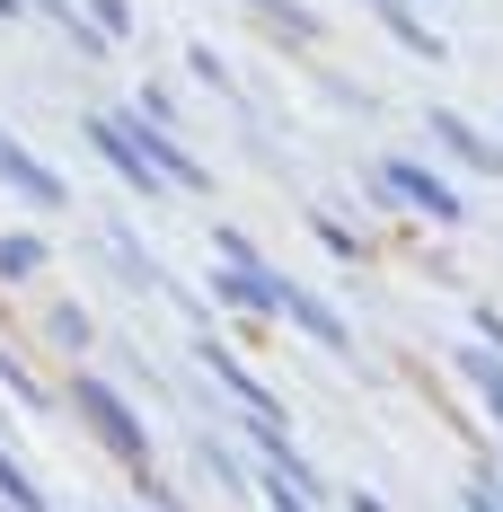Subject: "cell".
<instances>
[{"label":"cell","mask_w":503,"mask_h":512,"mask_svg":"<svg viewBox=\"0 0 503 512\" xmlns=\"http://www.w3.org/2000/svg\"><path fill=\"white\" fill-rule=\"evenodd\" d=\"M89 142H98V159L124 177V186H142V195H159V186H168L151 159H142V124H133V106H124V115H89Z\"/></svg>","instance_id":"6da1fadb"},{"label":"cell","mask_w":503,"mask_h":512,"mask_svg":"<svg viewBox=\"0 0 503 512\" xmlns=\"http://www.w3.org/2000/svg\"><path fill=\"white\" fill-rule=\"evenodd\" d=\"M424 133H433V142H442L459 168H477V177H503V142H495V133H477L459 106H433V115H424Z\"/></svg>","instance_id":"7a4b0ae2"},{"label":"cell","mask_w":503,"mask_h":512,"mask_svg":"<svg viewBox=\"0 0 503 512\" xmlns=\"http://www.w3.org/2000/svg\"><path fill=\"white\" fill-rule=\"evenodd\" d=\"M380 186L398 195V204H415V212H433V221H459V195L424 168V159H380Z\"/></svg>","instance_id":"3957f363"},{"label":"cell","mask_w":503,"mask_h":512,"mask_svg":"<svg viewBox=\"0 0 503 512\" xmlns=\"http://www.w3.org/2000/svg\"><path fill=\"white\" fill-rule=\"evenodd\" d=\"M0 186H9L18 204H62V177H53L27 142H9V133H0Z\"/></svg>","instance_id":"277c9868"},{"label":"cell","mask_w":503,"mask_h":512,"mask_svg":"<svg viewBox=\"0 0 503 512\" xmlns=\"http://www.w3.org/2000/svg\"><path fill=\"white\" fill-rule=\"evenodd\" d=\"M274 309H292V318H301L309 336H327V345H345V318H336V309L318 301V292H301V283H274Z\"/></svg>","instance_id":"5b68a950"},{"label":"cell","mask_w":503,"mask_h":512,"mask_svg":"<svg viewBox=\"0 0 503 512\" xmlns=\"http://www.w3.org/2000/svg\"><path fill=\"white\" fill-rule=\"evenodd\" d=\"M380 18H389V36H398V45H415L424 62H442V36H433V27H424V18H415L406 0H380Z\"/></svg>","instance_id":"8992f818"},{"label":"cell","mask_w":503,"mask_h":512,"mask_svg":"<svg viewBox=\"0 0 503 512\" xmlns=\"http://www.w3.org/2000/svg\"><path fill=\"white\" fill-rule=\"evenodd\" d=\"M89 27H98L106 45H124L133 36V0H89Z\"/></svg>","instance_id":"52a82bcc"},{"label":"cell","mask_w":503,"mask_h":512,"mask_svg":"<svg viewBox=\"0 0 503 512\" xmlns=\"http://www.w3.org/2000/svg\"><path fill=\"white\" fill-rule=\"evenodd\" d=\"M36 265H45L36 239H0V274H36Z\"/></svg>","instance_id":"ba28073f"},{"label":"cell","mask_w":503,"mask_h":512,"mask_svg":"<svg viewBox=\"0 0 503 512\" xmlns=\"http://www.w3.org/2000/svg\"><path fill=\"white\" fill-rule=\"evenodd\" d=\"M186 62H195V80H212V89H230V71H221V53H212V45H195Z\"/></svg>","instance_id":"9c48e42d"},{"label":"cell","mask_w":503,"mask_h":512,"mask_svg":"<svg viewBox=\"0 0 503 512\" xmlns=\"http://www.w3.org/2000/svg\"><path fill=\"white\" fill-rule=\"evenodd\" d=\"M18 9H27V0H0V18H18Z\"/></svg>","instance_id":"30bf717a"}]
</instances>
